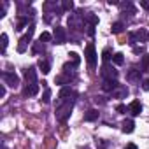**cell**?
I'll return each mask as SVG.
<instances>
[{
  "instance_id": "1",
  "label": "cell",
  "mask_w": 149,
  "mask_h": 149,
  "mask_svg": "<svg viewBox=\"0 0 149 149\" xmlns=\"http://www.w3.org/2000/svg\"><path fill=\"white\" fill-rule=\"evenodd\" d=\"M72 107H74V100H65V102H60V105L56 107V119L65 123L67 118L70 116L72 112Z\"/></svg>"
},
{
  "instance_id": "2",
  "label": "cell",
  "mask_w": 149,
  "mask_h": 149,
  "mask_svg": "<svg viewBox=\"0 0 149 149\" xmlns=\"http://www.w3.org/2000/svg\"><path fill=\"white\" fill-rule=\"evenodd\" d=\"M128 39H130V44H135V42H147V40H149V33H147L144 28H140V30H137V32H132V33L128 35Z\"/></svg>"
},
{
  "instance_id": "3",
  "label": "cell",
  "mask_w": 149,
  "mask_h": 149,
  "mask_svg": "<svg viewBox=\"0 0 149 149\" xmlns=\"http://www.w3.org/2000/svg\"><path fill=\"white\" fill-rule=\"evenodd\" d=\"M2 79H4V84H7L11 88H18V84H19V77H18V74H14V72H4Z\"/></svg>"
},
{
  "instance_id": "4",
  "label": "cell",
  "mask_w": 149,
  "mask_h": 149,
  "mask_svg": "<svg viewBox=\"0 0 149 149\" xmlns=\"http://www.w3.org/2000/svg\"><path fill=\"white\" fill-rule=\"evenodd\" d=\"M102 77H104V81H116V77H118V70L114 68V67H111V65H104L102 67Z\"/></svg>"
},
{
  "instance_id": "5",
  "label": "cell",
  "mask_w": 149,
  "mask_h": 149,
  "mask_svg": "<svg viewBox=\"0 0 149 149\" xmlns=\"http://www.w3.org/2000/svg\"><path fill=\"white\" fill-rule=\"evenodd\" d=\"M33 32H35V25H30L28 33H26L25 37H21V40H19V44H18V51H19V53H25V51H26V46H28V42L32 40Z\"/></svg>"
},
{
  "instance_id": "6",
  "label": "cell",
  "mask_w": 149,
  "mask_h": 149,
  "mask_svg": "<svg viewBox=\"0 0 149 149\" xmlns=\"http://www.w3.org/2000/svg\"><path fill=\"white\" fill-rule=\"evenodd\" d=\"M86 61L90 67H97V53H95V46L93 44H88L86 46Z\"/></svg>"
},
{
  "instance_id": "7",
  "label": "cell",
  "mask_w": 149,
  "mask_h": 149,
  "mask_svg": "<svg viewBox=\"0 0 149 149\" xmlns=\"http://www.w3.org/2000/svg\"><path fill=\"white\" fill-rule=\"evenodd\" d=\"M53 35H54V44H65L67 42V33H65V30L61 26H56Z\"/></svg>"
},
{
  "instance_id": "8",
  "label": "cell",
  "mask_w": 149,
  "mask_h": 149,
  "mask_svg": "<svg viewBox=\"0 0 149 149\" xmlns=\"http://www.w3.org/2000/svg\"><path fill=\"white\" fill-rule=\"evenodd\" d=\"M25 79H26V84H37V70L33 67L25 70Z\"/></svg>"
},
{
  "instance_id": "9",
  "label": "cell",
  "mask_w": 149,
  "mask_h": 149,
  "mask_svg": "<svg viewBox=\"0 0 149 149\" xmlns=\"http://www.w3.org/2000/svg\"><path fill=\"white\" fill-rule=\"evenodd\" d=\"M37 93H39V84H26V88L23 91L25 97H35Z\"/></svg>"
},
{
  "instance_id": "10",
  "label": "cell",
  "mask_w": 149,
  "mask_h": 149,
  "mask_svg": "<svg viewBox=\"0 0 149 149\" xmlns=\"http://www.w3.org/2000/svg\"><path fill=\"white\" fill-rule=\"evenodd\" d=\"M130 112H132V116H139L140 112H142V104L139 102V100H133L132 104H130Z\"/></svg>"
},
{
  "instance_id": "11",
  "label": "cell",
  "mask_w": 149,
  "mask_h": 149,
  "mask_svg": "<svg viewBox=\"0 0 149 149\" xmlns=\"http://www.w3.org/2000/svg\"><path fill=\"white\" fill-rule=\"evenodd\" d=\"M121 130H123V133H132L135 130V123L132 119H125L123 125H121Z\"/></svg>"
},
{
  "instance_id": "12",
  "label": "cell",
  "mask_w": 149,
  "mask_h": 149,
  "mask_svg": "<svg viewBox=\"0 0 149 149\" xmlns=\"http://www.w3.org/2000/svg\"><path fill=\"white\" fill-rule=\"evenodd\" d=\"M118 88V83L116 81H104V84H102V90L104 91H114Z\"/></svg>"
},
{
  "instance_id": "13",
  "label": "cell",
  "mask_w": 149,
  "mask_h": 149,
  "mask_svg": "<svg viewBox=\"0 0 149 149\" xmlns=\"http://www.w3.org/2000/svg\"><path fill=\"white\" fill-rule=\"evenodd\" d=\"M95 119H98V111L91 109V111H88L84 114V121H95Z\"/></svg>"
},
{
  "instance_id": "14",
  "label": "cell",
  "mask_w": 149,
  "mask_h": 149,
  "mask_svg": "<svg viewBox=\"0 0 149 149\" xmlns=\"http://www.w3.org/2000/svg\"><path fill=\"white\" fill-rule=\"evenodd\" d=\"M128 79H130V81H140V70L132 68V70L128 72Z\"/></svg>"
},
{
  "instance_id": "15",
  "label": "cell",
  "mask_w": 149,
  "mask_h": 149,
  "mask_svg": "<svg viewBox=\"0 0 149 149\" xmlns=\"http://www.w3.org/2000/svg\"><path fill=\"white\" fill-rule=\"evenodd\" d=\"M112 61H114L116 65H123V63H125V54H123V53H116V54L112 56Z\"/></svg>"
},
{
  "instance_id": "16",
  "label": "cell",
  "mask_w": 149,
  "mask_h": 149,
  "mask_svg": "<svg viewBox=\"0 0 149 149\" xmlns=\"http://www.w3.org/2000/svg\"><path fill=\"white\" fill-rule=\"evenodd\" d=\"M39 68L42 70V74H49V70H51V67H49V63L46 60H40L39 61Z\"/></svg>"
},
{
  "instance_id": "17",
  "label": "cell",
  "mask_w": 149,
  "mask_h": 149,
  "mask_svg": "<svg viewBox=\"0 0 149 149\" xmlns=\"http://www.w3.org/2000/svg\"><path fill=\"white\" fill-rule=\"evenodd\" d=\"M123 28H125V25L118 21V23H114V25H112V28H111V30H112V33H121V32H123Z\"/></svg>"
},
{
  "instance_id": "18",
  "label": "cell",
  "mask_w": 149,
  "mask_h": 149,
  "mask_svg": "<svg viewBox=\"0 0 149 149\" xmlns=\"http://www.w3.org/2000/svg\"><path fill=\"white\" fill-rule=\"evenodd\" d=\"M68 56H70V60H72V63H74V65H77V63L81 61V58H79V54H77V53H68Z\"/></svg>"
},
{
  "instance_id": "19",
  "label": "cell",
  "mask_w": 149,
  "mask_h": 149,
  "mask_svg": "<svg viewBox=\"0 0 149 149\" xmlns=\"http://www.w3.org/2000/svg\"><path fill=\"white\" fill-rule=\"evenodd\" d=\"M49 100H51V90H49V88H46L44 97H42V102H44V104H49Z\"/></svg>"
},
{
  "instance_id": "20",
  "label": "cell",
  "mask_w": 149,
  "mask_h": 149,
  "mask_svg": "<svg viewBox=\"0 0 149 149\" xmlns=\"http://www.w3.org/2000/svg\"><path fill=\"white\" fill-rule=\"evenodd\" d=\"M39 40H40V42H42V40H44V42L51 40V33H49V32H42V33H40V37H39Z\"/></svg>"
},
{
  "instance_id": "21",
  "label": "cell",
  "mask_w": 149,
  "mask_h": 149,
  "mask_svg": "<svg viewBox=\"0 0 149 149\" xmlns=\"http://www.w3.org/2000/svg\"><path fill=\"white\" fill-rule=\"evenodd\" d=\"M142 67H144V70H149V54L142 56Z\"/></svg>"
},
{
  "instance_id": "22",
  "label": "cell",
  "mask_w": 149,
  "mask_h": 149,
  "mask_svg": "<svg viewBox=\"0 0 149 149\" xmlns=\"http://www.w3.org/2000/svg\"><path fill=\"white\" fill-rule=\"evenodd\" d=\"M0 40H2V53H4V51H6V47H7V33H2Z\"/></svg>"
},
{
  "instance_id": "23",
  "label": "cell",
  "mask_w": 149,
  "mask_h": 149,
  "mask_svg": "<svg viewBox=\"0 0 149 149\" xmlns=\"http://www.w3.org/2000/svg\"><path fill=\"white\" fill-rule=\"evenodd\" d=\"M26 23H28V19H26V18H21V19L18 21V26H16V30H23V26H25Z\"/></svg>"
},
{
  "instance_id": "24",
  "label": "cell",
  "mask_w": 149,
  "mask_h": 149,
  "mask_svg": "<svg viewBox=\"0 0 149 149\" xmlns=\"http://www.w3.org/2000/svg\"><path fill=\"white\" fill-rule=\"evenodd\" d=\"M102 58H104V61H109V58H111V49H104Z\"/></svg>"
},
{
  "instance_id": "25",
  "label": "cell",
  "mask_w": 149,
  "mask_h": 149,
  "mask_svg": "<svg viewBox=\"0 0 149 149\" xmlns=\"http://www.w3.org/2000/svg\"><path fill=\"white\" fill-rule=\"evenodd\" d=\"M72 7H74V4H72V2H68V0H67V2H63V9H65V11H70Z\"/></svg>"
},
{
  "instance_id": "26",
  "label": "cell",
  "mask_w": 149,
  "mask_h": 149,
  "mask_svg": "<svg viewBox=\"0 0 149 149\" xmlns=\"http://www.w3.org/2000/svg\"><path fill=\"white\" fill-rule=\"evenodd\" d=\"M116 111H118V112H119V114H125V112H126V107H125V105H123V104H119V105H118V107H116Z\"/></svg>"
},
{
  "instance_id": "27",
  "label": "cell",
  "mask_w": 149,
  "mask_h": 149,
  "mask_svg": "<svg viewBox=\"0 0 149 149\" xmlns=\"http://www.w3.org/2000/svg\"><path fill=\"white\" fill-rule=\"evenodd\" d=\"M133 53H135V54H140V53H144V46H137V47H133Z\"/></svg>"
},
{
  "instance_id": "28",
  "label": "cell",
  "mask_w": 149,
  "mask_h": 149,
  "mask_svg": "<svg viewBox=\"0 0 149 149\" xmlns=\"http://www.w3.org/2000/svg\"><path fill=\"white\" fill-rule=\"evenodd\" d=\"M6 97V84H0V98Z\"/></svg>"
},
{
  "instance_id": "29",
  "label": "cell",
  "mask_w": 149,
  "mask_h": 149,
  "mask_svg": "<svg viewBox=\"0 0 149 149\" xmlns=\"http://www.w3.org/2000/svg\"><path fill=\"white\" fill-rule=\"evenodd\" d=\"M142 90H144V91H149V79H146V81L142 83Z\"/></svg>"
},
{
  "instance_id": "30",
  "label": "cell",
  "mask_w": 149,
  "mask_h": 149,
  "mask_svg": "<svg viewBox=\"0 0 149 149\" xmlns=\"http://www.w3.org/2000/svg\"><path fill=\"white\" fill-rule=\"evenodd\" d=\"M140 6L144 9H149V0H140Z\"/></svg>"
},
{
  "instance_id": "31",
  "label": "cell",
  "mask_w": 149,
  "mask_h": 149,
  "mask_svg": "<svg viewBox=\"0 0 149 149\" xmlns=\"http://www.w3.org/2000/svg\"><path fill=\"white\" fill-rule=\"evenodd\" d=\"M97 146H98V147H105L107 144H105V142H98V140H97Z\"/></svg>"
},
{
  "instance_id": "32",
  "label": "cell",
  "mask_w": 149,
  "mask_h": 149,
  "mask_svg": "<svg viewBox=\"0 0 149 149\" xmlns=\"http://www.w3.org/2000/svg\"><path fill=\"white\" fill-rule=\"evenodd\" d=\"M126 149H137V146H135V144H128Z\"/></svg>"
}]
</instances>
